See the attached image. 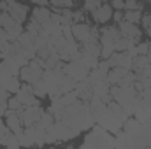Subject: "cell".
Listing matches in <instances>:
<instances>
[{
	"label": "cell",
	"mask_w": 151,
	"mask_h": 149,
	"mask_svg": "<svg viewBox=\"0 0 151 149\" xmlns=\"http://www.w3.org/2000/svg\"><path fill=\"white\" fill-rule=\"evenodd\" d=\"M49 4L55 9H72L76 5V0H49Z\"/></svg>",
	"instance_id": "e0dca14e"
},
{
	"label": "cell",
	"mask_w": 151,
	"mask_h": 149,
	"mask_svg": "<svg viewBox=\"0 0 151 149\" xmlns=\"http://www.w3.org/2000/svg\"><path fill=\"white\" fill-rule=\"evenodd\" d=\"M9 132V128H7V123H4L2 121V117H0V137H5V133Z\"/></svg>",
	"instance_id": "484cf974"
},
{
	"label": "cell",
	"mask_w": 151,
	"mask_h": 149,
	"mask_svg": "<svg viewBox=\"0 0 151 149\" xmlns=\"http://www.w3.org/2000/svg\"><path fill=\"white\" fill-rule=\"evenodd\" d=\"M18 42H19L21 46H32V44H35V35L30 34L28 30H25V32H21V35L18 37Z\"/></svg>",
	"instance_id": "9a60e30c"
},
{
	"label": "cell",
	"mask_w": 151,
	"mask_h": 149,
	"mask_svg": "<svg viewBox=\"0 0 151 149\" xmlns=\"http://www.w3.org/2000/svg\"><path fill=\"white\" fill-rule=\"evenodd\" d=\"M135 49H137V54H146L150 49V42H141L135 46Z\"/></svg>",
	"instance_id": "cb8c5ba5"
},
{
	"label": "cell",
	"mask_w": 151,
	"mask_h": 149,
	"mask_svg": "<svg viewBox=\"0 0 151 149\" xmlns=\"http://www.w3.org/2000/svg\"><path fill=\"white\" fill-rule=\"evenodd\" d=\"M123 128L130 133V132H137L139 130V119H127L123 121Z\"/></svg>",
	"instance_id": "44dd1931"
},
{
	"label": "cell",
	"mask_w": 151,
	"mask_h": 149,
	"mask_svg": "<svg viewBox=\"0 0 151 149\" xmlns=\"http://www.w3.org/2000/svg\"><path fill=\"white\" fill-rule=\"evenodd\" d=\"M125 11H142V4L137 0H125Z\"/></svg>",
	"instance_id": "7402d4cb"
},
{
	"label": "cell",
	"mask_w": 151,
	"mask_h": 149,
	"mask_svg": "<svg viewBox=\"0 0 151 149\" xmlns=\"http://www.w3.org/2000/svg\"><path fill=\"white\" fill-rule=\"evenodd\" d=\"M81 63L91 70V69H97L99 67V56H93V54H88V53H83V58H81Z\"/></svg>",
	"instance_id": "4fadbf2b"
},
{
	"label": "cell",
	"mask_w": 151,
	"mask_h": 149,
	"mask_svg": "<svg viewBox=\"0 0 151 149\" xmlns=\"http://www.w3.org/2000/svg\"><path fill=\"white\" fill-rule=\"evenodd\" d=\"M5 112H7V102H0V117L5 116Z\"/></svg>",
	"instance_id": "f1b7e54d"
},
{
	"label": "cell",
	"mask_w": 151,
	"mask_h": 149,
	"mask_svg": "<svg viewBox=\"0 0 151 149\" xmlns=\"http://www.w3.org/2000/svg\"><path fill=\"white\" fill-rule=\"evenodd\" d=\"M27 30H28L30 34H34V35L37 37L39 34L42 32V25L39 23L37 19H35V18H30V21L27 23Z\"/></svg>",
	"instance_id": "ac0fdd59"
},
{
	"label": "cell",
	"mask_w": 151,
	"mask_h": 149,
	"mask_svg": "<svg viewBox=\"0 0 151 149\" xmlns=\"http://www.w3.org/2000/svg\"><path fill=\"white\" fill-rule=\"evenodd\" d=\"M102 4H104V0H84V2H83L84 9H86V11H90V12H91V11H95V9H97L99 5H102Z\"/></svg>",
	"instance_id": "603a6c76"
},
{
	"label": "cell",
	"mask_w": 151,
	"mask_h": 149,
	"mask_svg": "<svg viewBox=\"0 0 151 149\" xmlns=\"http://www.w3.org/2000/svg\"><path fill=\"white\" fill-rule=\"evenodd\" d=\"M113 9H116V11H125V0H113Z\"/></svg>",
	"instance_id": "d4e9b609"
},
{
	"label": "cell",
	"mask_w": 151,
	"mask_h": 149,
	"mask_svg": "<svg viewBox=\"0 0 151 149\" xmlns=\"http://www.w3.org/2000/svg\"><path fill=\"white\" fill-rule=\"evenodd\" d=\"M9 14L18 21V23H25L28 18V7L25 4H19L16 0H9Z\"/></svg>",
	"instance_id": "ba28073f"
},
{
	"label": "cell",
	"mask_w": 151,
	"mask_h": 149,
	"mask_svg": "<svg viewBox=\"0 0 151 149\" xmlns=\"http://www.w3.org/2000/svg\"><path fill=\"white\" fill-rule=\"evenodd\" d=\"M128 72V69H125V67H111L109 69V72L106 75V81L113 86V84H119L121 82V79L127 75Z\"/></svg>",
	"instance_id": "9c48e42d"
},
{
	"label": "cell",
	"mask_w": 151,
	"mask_h": 149,
	"mask_svg": "<svg viewBox=\"0 0 151 149\" xmlns=\"http://www.w3.org/2000/svg\"><path fill=\"white\" fill-rule=\"evenodd\" d=\"M39 125L44 128V130H47V128H51L55 123H56V117H55V114L53 112H44L42 111V114H40V117H39V121H37Z\"/></svg>",
	"instance_id": "8fae6325"
},
{
	"label": "cell",
	"mask_w": 151,
	"mask_h": 149,
	"mask_svg": "<svg viewBox=\"0 0 151 149\" xmlns=\"http://www.w3.org/2000/svg\"><path fill=\"white\" fill-rule=\"evenodd\" d=\"M34 4H37V5H47V2L49 0H32Z\"/></svg>",
	"instance_id": "4dcf8cb0"
},
{
	"label": "cell",
	"mask_w": 151,
	"mask_h": 149,
	"mask_svg": "<svg viewBox=\"0 0 151 149\" xmlns=\"http://www.w3.org/2000/svg\"><path fill=\"white\" fill-rule=\"evenodd\" d=\"M21 114V119H23V125L25 126H30V125H35L42 114V109L40 105H25L23 111L19 112Z\"/></svg>",
	"instance_id": "8992f818"
},
{
	"label": "cell",
	"mask_w": 151,
	"mask_h": 149,
	"mask_svg": "<svg viewBox=\"0 0 151 149\" xmlns=\"http://www.w3.org/2000/svg\"><path fill=\"white\" fill-rule=\"evenodd\" d=\"M118 39H121V34L116 27H104L100 30V46H107V47H113L114 44L118 42Z\"/></svg>",
	"instance_id": "3957f363"
},
{
	"label": "cell",
	"mask_w": 151,
	"mask_h": 149,
	"mask_svg": "<svg viewBox=\"0 0 151 149\" xmlns=\"http://www.w3.org/2000/svg\"><path fill=\"white\" fill-rule=\"evenodd\" d=\"M63 70H65V74L70 75L76 81H84L88 77V72H90L81 62H69V63H65V69Z\"/></svg>",
	"instance_id": "277c9868"
},
{
	"label": "cell",
	"mask_w": 151,
	"mask_h": 149,
	"mask_svg": "<svg viewBox=\"0 0 151 149\" xmlns=\"http://www.w3.org/2000/svg\"><path fill=\"white\" fill-rule=\"evenodd\" d=\"M14 95L19 98V102H21L23 105H40L39 100H37V97L34 95V88H32L30 82L21 84V88H19L18 93H14Z\"/></svg>",
	"instance_id": "7a4b0ae2"
},
{
	"label": "cell",
	"mask_w": 151,
	"mask_h": 149,
	"mask_svg": "<svg viewBox=\"0 0 151 149\" xmlns=\"http://www.w3.org/2000/svg\"><path fill=\"white\" fill-rule=\"evenodd\" d=\"M2 49H4V42H0V54H2Z\"/></svg>",
	"instance_id": "1f68e13d"
},
{
	"label": "cell",
	"mask_w": 151,
	"mask_h": 149,
	"mask_svg": "<svg viewBox=\"0 0 151 149\" xmlns=\"http://www.w3.org/2000/svg\"><path fill=\"white\" fill-rule=\"evenodd\" d=\"M7 40H9V37H7V30L0 27V42H7Z\"/></svg>",
	"instance_id": "83f0119b"
},
{
	"label": "cell",
	"mask_w": 151,
	"mask_h": 149,
	"mask_svg": "<svg viewBox=\"0 0 151 149\" xmlns=\"http://www.w3.org/2000/svg\"><path fill=\"white\" fill-rule=\"evenodd\" d=\"M123 19H127L130 23H139L142 19V12L141 11H125L123 12Z\"/></svg>",
	"instance_id": "2e32d148"
},
{
	"label": "cell",
	"mask_w": 151,
	"mask_h": 149,
	"mask_svg": "<svg viewBox=\"0 0 151 149\" xmlns=\"http://www.w3.org/2000/svg\"><path fill=\"white\" fill-rule=\"evenodd\" d=\"M21 32H23V28H21V23H16L12 28H9L7 30V37L11 42H14V40H18V37L21 35Z\"/></svg>",
	"instance_id": "d6986e66"
},
{
	"label": "cell",
	"mask_w": 151,
	"mask_h": 149,
	"mask_svg": "<svg viewBox=\"0 0 151 149\" xmlns=\"http://www.w3.org/2000/svg\"><path fill=\"white\" fill-rule=\"evenodd\" d=\"M0 12H9V0H0Z\"/></svg>",
	"instance_id": "4316f807"
},
{
	"label": "cell",
	"mask_w": 151,
	"mask_h": 149,
	"mask_svg": "<svg viewBox=\"0 0 151 149\" xmlns=\"http://www.w3.org/2000/svg\"><path fill=\"white\" fill-rule=\"evenodd\" d=\"M51 14H53V12L47 9V5H37V7H34V11H32V18H35L40 25L47 23L49 18H51Z\"/></svg>",
	"instance_id": "30bf717a"
},
{
	"label": "cell",
	"mask_w": 151,
	"mask_h": 149,
	"mask_svg": "<svg viewBox=\"0 0 151 149\" xmlns=\"http://www.w3.org/2000/svg\"><path fill=\"white\" fill-rule=\"evenodd\" d=\"M23 107H25V105L19 102V98H18L16 95L7 98V109H12V111H19V112H21V111H23Z\"/></svg>",
	"instance_id": "ffe728a7"
},
{
	"label": "cell",
	"mask_w": 151,
	"mask_h": 149,
	"mask_svg": "<svg viewBox=\"0 0 151 149\" xmlns=\"http://www.w3.org/2000/svg\"><path fill=\"white\" fill-rule=\"evenodd\" d=\"M148 65H150V60H148L146 54H137V56H134V67H132V69H134L135 72L141 74Z\"/></svg>",
	"instance_id": "7c38bea8"
},
{
	"label": "cell",
	"mask_w": 151,
	"mask_h": 149,
	"mask_svg": "<svg viewBox=\"0 0 151 149\" xmlns=\"http://www.w3.org/2000/svg\"><path fill=\"white\" fill-rule=\"evenodd\" d=\"M113 18L116 19V23H119V21L123 19V12H121V11H116V12L113 14Z\"/></svg>",
	"instance_id": "f546056e"
},
{
	"label": "cell",
	"mask_w": 151,
	"mask_h": 149,
	"mask_svg": "<svg viewBox=\"0 0 151 149\" xmlns=\"http://www.w3.org/2000/svg\"><path fill=\"white\" fill-rule=\"evenodd\" d=\"M91 18H93V21L99 23V25L107 23V21L113 18V5H109V4L104 2V4L99 5L95 11H91Z\"/></svg>",
	"instance_id": "52a82bcc"
},
{
	"label": "cell",
	"mask_w": 151,
	"mask_h": 149,
	"mask_svg": "<svg viewBox=\"0 0 151 149\" xmlns=\"http://www.w3.org/2000/svg\"><path fill=\"white\" fill-rule=\"evenodd\" d=\"M5 123H7V128L14 133H21L25 128L23 125V119H21V114L19 111H12V109H7L5 112Z\"/></svg>",
	"instance_id": "5b68a950"
},
{
	"label": "cell",
	"mask_w": 151,
	"mask_h": 149,
	"mask_svg": "<svg viewBox=\"0 0 151 149\" xmlns=\"http://www.w3.org/2000/svg\"><path fill=\"white\" fill-rule=\"evenodd\" d=\"M16 23H18V21H16L9 12H0V27H2V28L9 30V28H12Z\"/></svg>",
	"instance_id": "5bb4252c"
},
{
	"label": "cell",
	"mask_w": 151,
	"mask_h": 149,
	"mask_svg": "<svg viewBox=\"0 0 151 149\" xmlns=\"http://www.w3.org/2000/svg\"><path fill=\"white\" fill-rule=\"evenodd\" d=\"M118 30H119V34L123 35V37L130 39V40H141L142 37V32H141V28L137 27V23H130V21H127V19H121L119 23H118Z\"/></svg>",
	"instance_id": "6da1fadb"
}]
</instances>
